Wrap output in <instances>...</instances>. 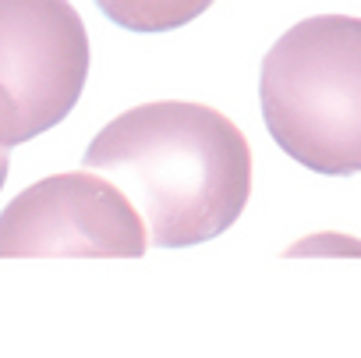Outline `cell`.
<instances>
[{
	"instance_id": "cell-1",
	"label": "cell",
	"mask_w": 361,
	"mask_h": 358,
	"mask_svg": "<svg viewBox=\"0 0 361 358\" xmlns=\"http://www.w3.org/2000/svg\"><path fill=\"white\" fill-rule=\"evenodd\" d=\"M82 163L131 199L159 249H188L224 234L252 192L248 138L202 103L135 107L89 142Z\"/></svg>"
},
{
	"instance_id": "cell-2",
	"label": "cell",
	"mask_w": 361,
	"mask_h": 358,
	"mask_svg": "<svg viewBox=\"0 0 361 358\" xmlns=\"http://www.w3.org/2000/svg\"><path fill=\"white\" fill-rule=\"evenodd\" d=\"M262 117L276 145L315 174L361 170V18L315 15L262 61Z\"/></svg>"
},
{
	"instance_id": "cell-3",
	"label": "cell",
	"mask_w": 361,
	"mask_h": 358,
	"mask_svg": "<svg viewBox=\"0 0 361 358\" xmlns=\"http://www.w3.org/2000/svg\"><path fill=\"white\" fill-rule=\"evenodd\" d=\"M89 75V36L68 0H0V145L61 124Z\"/></svg>"
},
{
	"instance_id": "cell-4",
	"label": "cell",
	"mask_w": 361,
	"mask_h": 358,
	"mask_svg": "<svg viewBox=\"0 0 361 358\" xmlns=\"http://www.w3.org/2000/svg\"><path fill=\"white\" fill-rule=\"evenodd\" d=\"M145 245L142 213L89 167L43 177L0 213V259H138Z\"/></svg>"
},
{
	"instance_id": "cell-5",
	"label": "cell",
	"mask_w": 361,
	"mask_h": 358,
	"mask_svg": "<svg viewBox=\"0 0 361 358\" xmlns=\"http://www.w3.org/2000/svg\"><path fill=\"white\" fill-rule=\"evenodd\" d=\"M99 11L131 32H166L195 22L213 0H96Z\"/></svg>"
},
{
	"instance_id": "cell-6",
	"label": "cell",
	"mask_w": 361,
	"mask_h": 358,
	"mask_svg": "<svg viewBox=\"0 0 361 358\" xmlns=\"http://www.w3.org/2000/svg\"><path fill=\"white\" fill-rule=\"evenodd\" d=\"M4 177H8V149L0 145V189H4Z\"/></svg>"
}]
</instances>
